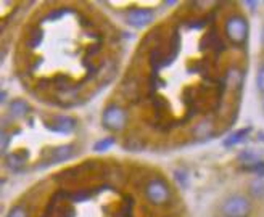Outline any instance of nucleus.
Segmentation results:
<instances>
[{
	"instance_id": "1",
	"label": "nucleus",
	"mask_w": 264,
	"mask_h": 217,
	"mask_svg": "<svg viewBox=\"0 0 264 217\" xmlns=\"http://www.w3.org/2000/svg\"><path fill=\"white\" fill-rule=\"evenodd\" d=\"M225 34L234 43L242 45L248 37V23L239 15L230 16V18L225 20Z\"/></svg>"
},
{
	"instance_id": "2",
	"label": "nucleus",
	"mask_w": 264,
	"mask_h": 217,
	"mask_svg": "<svg viewBox=\"0 0 264 217\" xmlns=\"http://www.w3.org/2000/svg\"><path fill=\"white\" fill-rule=\"evenodd\" d=\"M221 211L224 217H248L251 211V204L245 196L235 195V196L225 199Z\"/></svg>"
},
{
	"instance_id": "3",
	"label": "nucleus",
	"mask_w": 264,
	"mask_h": 217,
	"mask_svg": "<svg viewBox=\"0 0 264 217\" xmlns=\"http://www.w3.org/2000/svg\"><path fill=\"white\" fill-rule=\"evenodd\" d=\"M126 122H128V113L118 105H110L103 111L102 124L108 130H123Z\"/></svg>"
},
{
	"instance_id": "4",
	"label": "nucleus",
	"mask_w": 264,
	"mask_h": 217,
	"mask_svg": "<svg viewBox=\"0 0 264 217\" xmlns=\"http://www.w3.org/2000/svg\"><path fill=\"white\" fill-rule=\"evenodd\" d=\"M145 196L153 204H164L169 201L171 192L163 179H152L145 187Z\"/></svg>"
},
{
	"instance_id": "5",
	"label": "nucleus",
	"mask_w": 264,
	"mask_h": 217,
	"mask_svg": "<svg viewBox=\"0 0 264 217\" xmlns=\"http://www.w3.org/2000/svg\"><path fill=\"white\" fill-rule=\"evenodd\" d=\"M153 18H155V15H153L152 10L148 8H135L129 12L128 15V21L129 24L135 26V27H144L147 24H150Z\"/></svg>"
},
{
	"instance_id": "6",
	"label": "nucleus",
	"mask_w": 264,
	"mask_h": 217,
	"mask_svg": "<svg viewBox=\"0 0 264 217\" xmlns=\"http://www.w3.org/2000/svg\"><path fill=\"white\" fill-rule=\"evenodd\" d=\"M47 129L57 133H71L76 129V121L69 116H57L52 119V122L47 124Z\"/></svg>"
},
{
	"instance_id": "7",
	"label": "nucleus",
	"mask_w": 264,
	"mask_h": 217,
	"mask_svg": "<svg viewBox=\"0 0 264 217\" xmlns=\"http://www.w3.org/2000/svg\"><path fill=\"white\" fill-rule=\"evenodd\" d=\"M73 147L71 145H66V147H60L57 150H53L50 158H48L45 163V166H50V164H57V163H63V161L69 159L71 156H73Z\"/></svg>"
},
{
	"instance_id": "8",
	"label": "nucleus",
	"mask_w": 264,
	"mask_h": 217,
	"mask_svg": "<svg viewBox=\"0 0 264 217\" xmlns=\"http://www.w3.org/2000/svg\"><path fill=\"white\" fill-rule=\"evenodd\" d=\"M248 135H250V127H246V129L235 130V132L230 133L227 138H224L222 145H224V147H235V145H239V143L243 142Z\"/></svg>"
},
{
	"instance_id": "9",
	"label": "nucleus",
	"mask_w": 264,
	"mask_h": 217,
	"mask_svg": "<svg viewBox=\"0 0 264 217\" xmlns=\"http://www.w3.org/2000/svg\"><path fill=\"white\" fill-rule=\"evenodd\" d=\"M27 111H29V105L23 100H15V102L10 103V113L16 118H23V116L27 114Z\"/></svg>"
},
{
	"instance_id": "10",
	"label": "nucleus",
	"mask_w": 264,
	"mask_h": 217,
	"mask_svg": "<svg viewBox=\"0 0 264 217\" xmlns=\"http://www.w3.org/2000/svg\"><path fill=\"white\" fill-rule=\"evenodd\" d=\"M194 133H195V137H198V138H205L208 135H211V133H213V124L210 121H203L195 127Z\"/></svg>"
},
{
	"instance_id": "11",
	"label": "nucleus",
	"mask_w": 264,
	"mask_h": 217,
	"mask_svg": "<svg viewBox=\"0 0 264 217\" xmlns=\"http://www.w3.org/2000/svg\"><path fill=\"white\" fill-rule=\"evenodd\" d=\"M42 41H44V32H42L41 27H36V29L31 32V36L27 37V47L29 48L39 47L42 43Z\"/></svg>"
},
{
	"instance_id": "12",
	"label": "nucleus",
	"mask_w": 264,
	"mask_h": 217,
	"mask_svg": "<svg viewBox=\"0 0 264 217\" xmlns=\"http://www.w3.org/2000/svg\"><path fill=\"white\" fill-rule=\"evenodd\" d=\"M250 188H251V193L255 195L256 198H263L264 196V177H256Z\"/></svg>"
},
{
	"instance_id": "13",
	"label": "nucleus",
	"mask_w": 264,
	"mask_h": 217,
	"mask_svg": "<svg viewBox=\"0 0 264 217\" xmlns=\"http://www.w3.org/2000/svg\"><path fill=\"white\" fill-rule=\"evenodd\" d=\"M27 159V154L26 153H13V154H8L7 156V163L15 168V166H21L24 164Z\"/></svg>"
},
{
	"instance_id": "14",
	"label": "nucleus",
	"mask_w": 264,
	"mask_h": 217,
	"mask_svg": "<svg viewBox=\"0 0 264 217\" xmlns=\"http://www.w3.org/2000/svg\"><path fill=\"white\" fill-rule=\"evenodd\" d=\"M114 145V138H103V140H100V142H97L95 143V147H93V150L95 152H98V153H102V152H108L110 148H111Z\"/></svg>"
},
{
	"instance_id": "15",
	"label": "nucleus",
	"mask_w": 264,
	"mask_h": 217,
	"mask_svg": "<svg viewBox=\"0 0 264 217\" xmlns=\"http://www.w3.org/2000/svg\"><path fill=\"white\" fill-rule=\"evenodd\" d=\"M7 217H27V211L24 209V206H15V208L10 209V213Z\"/></svg>"
},
{
	"instance_id": "16",
	"label": "nucleus",
	"mask_w": 264,
	"mask_h": 217,
	"mask_svg": "<svg viewBox=\"0 0 264 217\" xmlns=\"http://www.w3.org/2000/svg\"><path fill=\"white\" fill-rule=\"evenodd\" d=\"M256 86H258V90L264 93V65H261V66H260V69H258Z\"/></svg>"
},
{
	"instance_id": "17",
	"label": "nucleus",
	"mask_w": 264,
	"mask_h": 217,
	"mask_svg": "<svg viewBox=\"0 0 264 217\" xmlns=\"http://www.w3.org/2000/svg\"><path fill=\"white\" fill-rule=\"evenodd\" d=\"M7 145H8V135L5 132H2V150L3 152L7 150Z\"/></svg>"
},
{
	"instance_id": "18",
	"label": "nucleus",
	"mask_w": 264,
	"mask_h": 217,
	"mask_svg": "<svg viewBox=\"0 0 264 217\" xmlns=\"http://www.w3.org/2000/svg\"><path fill=\"white\" fill-rule=\"evenodd\" d=\"M263 42H264V31H263Z\"/></svg>"
}]
</instances>
